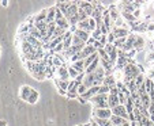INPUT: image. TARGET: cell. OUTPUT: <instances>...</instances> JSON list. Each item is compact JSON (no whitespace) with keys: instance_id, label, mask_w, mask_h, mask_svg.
I'll list each match as a JSON object with an SVG mask.
<instances>
[{"instance_id":"1f68e13d","label":"cell","mask_w":154,"mask_h":126,"mask_svg":"<svg viewBox=\"0 0 154 126\" xmlns=\"http://www.w3.org/2000/svg\"><path fill=\"white\" fill-rule=\"evenodd\" d=\"M109 91H111V88L108 86H100V94H109Z\"/></svg>"},{"instance_id":"277c9868","label":"cell","mask_w":154,"mask_h":126,"mask_svg":"<svg viewBox=\"0 0 154 126\" xmlns=\"http://www.w3.org/2000/svg\"><path fill=\"white\" fill-rule=\"evenodd\" d=\"M119 88L117 87H112L109 94H108V107L109 109H115L116 106H119Z\"/></svg>"},{"instance_id":"d6986e66","label":"cell","mask_w":154,"mask_h":126,"mask_svg":"<svg viewBox=\"0 0 154 126\" xmlns=\"http://www.w3.org/2000/svg\"><path fill=\"white\" fill-rule=\"evenodd\" d=\"M104 86H108L109 88H112V87H116V79H115L113 75H108V76H105L104 79Z\"/></svg>"},{"instance_id":"83f0119b","label":"cell","mask_w":154,"mask_h":126,"mask_svg":"<svg viewBox=\"0 0 154 126\" xmlns=\"http://www.w3.org/2000/svg\"><path fill=\"white\" fill-rule=\"evenodd\" d=\"M68 75H70V78H71V80H75V79L76 78H78V76H79V75H81V73H78V72H76L75 71V69H74L72 68V66H68Z\"/></svg>"},{"instance_id":"4fadbf2b","label":"cell","mask_w":154,"mask_h":126,"mask_svg":"<svg viewBox=\"0 0 154 126\" xmlns=\"http://www.w3.org/2000/svg\"><path fill=\"white\" fill-rule=\"evenodd\" d=\"M135 40H137V35L135 34H131L127 37V41H125V45L123 46V52L124 53H128L134 49V43H135Z\"/></svg>"},{"instance_id":"d4e9b609","label":"cell","mask_w":154,"mask_h":126,"mask_svg":"<svg viewBox=\"0 0 154 126\" xmlns=\"http://www.w3.org/2000/svg\"><path fill=\"white\" fill-rule=\"evenodd\" d=\"M56 26L61 27V29H64V30H68L70 29V22H68L66 18H61V19L56 20Z\"/></svg>"},{"instance_id":"30bf717a","label":"cell","mask_w":154,"mask_h":126,"mask_svg":"<svg viewBox=\"0 0 154 126\" xmlns=\"http://www.w3.org/2000/svg\"><path fill=\"white\" fill-rule=\"evenodd\" d=\"M23 41H26V42H29L32 46H34L35 49H41V48H44V43H42V41H40V40H37V38H34V37H32V35L29 34V33H25L23 34Z\"/></svg>"},{"instance_id":"9a60e30c","label":"cell","mask_w":154,"mask_h":126,"mask_svg":"<svg viewBox=\"0 0 154 126\" xmlns=\"http://www.w3.org/2000/svg\"><path fill=\"white\" fill-rule=\"evenodd\" d=\"M78 11H79V7H78V4H76V1H72V6L68 8V11L64 14V18L67 20H70L71 18H74L76 14H78Z\"/></svg>"},{"instance_id":"f1b7e54d","label":"cell","mask_w":154,"mask_h":126,"mask_svg":"<svg viewBox=\"0 0 154 126\" xmlns=\"http://www.w3.org/2000/svg\"><path fill=\"white\" fill-rule=\"evenodd\" d=\"M101 37H102V33L100 29H96L93 33H91V38H94V40L98 41V42H100V40H101Z\"/></svg>"},{"instance_id":"2e32d148","label":"cell","mask_w":154,"mask_h":126,"mask_svg":"<svg viewBox=\"0 0 154 126\" xmlns=\"http://www.w3.org/2000/svg\"><path fill=\"white\" fill-rule=\"evenodd\" d=\"M94 81H96L94 73H85V78H83L82 84H83V86H86L87 88H91V87H94Z\"/></svg>"},{"instance_id":"ba28073f","label":"cell","mask_w":154,"mask_h":126,"mask_svg":"<svg viewBox=\"0 0 154 126\" xmlns=\"http://www.w3.org/2000/svg\"><path fill=\"white\" fill-rule=\"evenodd\" d=\"M112 115H116V117L124 118V119L130 121V114H128L125 106H123V104H119V106H116L115 109H112Z\"/></svg>"},{"instance_id":"74e56055","label":"cell","mask_w":154,"mask_h":126,"mask_svg":"<svg viewBox=\"0 0 154 126\" xmlns=\"http://www.w3.org/2000/svg\"><path fill=\"white\" fill-rule=\"evenodd\" d=\"M130 123H131V121L130 122H127V123H124V125H120V126H130Z\"/></svg>"},{"instance_id":"ab89813d","label":"cell","mask_w":154,"mask_h":126,"mask_svg":"<svg viewBox=\"0 0 154 126\" xmlns=\"http://www.w3.org/2000/svg\"><path fill=\"white\" fill-rule=\"evenodd\" d=\"M138 126H142V125H140V123H139V122H138Z\"/></svg>"},{"instance_id":"7c38bea8","label":"cell","mask_w":154,"mask_h":126,"mask_svg":"<svg viewBox=\"0 0 154 126\" xmlns=\"http://www.w3.org/2000/svg\"><path fill=\"white\" fill-rule=\"evenodd\" d=\"M116 40H120V38H127L130 35V31L127 30V27H113L112 31Z\"/></svg>"},{"instance_id":"b9f144b4","label":"cell","mask_w":154,"mask_h":126,"mask_svg":"<svg viewBox=\"0 0 154 126\" xmlns=\"http://www.w3.org/2000/svg\"><path fill=\"white\" fill-rule=\"evenodd\" d=\"M153 43H154V38H153Z\"/></svg>"},{"instance_id":"836d02e7","label":"cell","mask_w":154,"mask_h":126,"mask_svg":"<svg viewBox=\"0 0 154 126\" xmlns=\"http://www.w3.org/2000/svg\"><path fill=\"white\" fill-rule=\"evenodd\" d=\"M147 31L149 33L154 31V23H147Z\"/></svg>"},{"instance_id":"484cf974","label":"cell","mask_w":154,"mask_h":126,"mask_svg":"<svg viewBox=\"0 0 154 126\" xmlns=\"http://www.w3.org/2000/svg\"><path fill=\"white\" fill-rule=\"evenodd\" d=\"M52 63H53V65H55V68H59V66L64 65V60L61 58V56H59V54L53 56V57H52Z\"/></svg>"},{"instance_id":"6da1fadb","label":"cell","mask_w":154,"mask_h":126,"mask_svg":"<svg viewBox=\"0 0 154 126\" xmlns=\"http://www.w3.org/2000/svg\"><path fill=\"white\" fill-rule=\"evenodd\" d=\"M26 68L27 71L32 73V76L35 80H45L48 76V68L45 60H40V61H26Z\"/></svg>"},{"instance_id":"e0dca14e","label":"cell","mask_w":154,"mask_h":126,"mask_svg":"<svg viewBox=\"0 0 154 126\" xmlns=\"http://www.w3.org/2000/svg\"><path fill=\"white\" fill-rule=\"evenodd\" d=\"M74 35H76V37L83 41L85 43H87V41L90 40V37H91L90 33H86V31H83V30H78V29L74 31Z\"/></svg>"},{"instance_id":"cb8c5ba5","label":"cell","mask_w":154,"mask_h":126,"mask_svg":"<svg viewBox=\"0 0 154 126\" xmlns=\"http://www.w3.org/2000/svg\"><path fill=\"white\" fill-rule=\"evenodd\" d=\"M143 46H145V40H143V37L137 35V40H135V43H134V49L135 50H142Z\"/></svg>"},{"instance_id":"60d3db41","label":"cell","mask_w":154,"mask_h":126,"mask_svg":"<svg viewBox=\"0 0 154 126\" xmlns=\"http://www.w3.org/2000/svg\"><path fill=\"white\" fill-rule=\"evenodd\" d=\"M76 126H83V125H76Z\"/></svg>"},{"instance_id":"9c48e42d","label":"cell","mask_w":154,"mask_h":126,"mask_svg":"<svg viewBox=\"0 0 154 126\" xmlns=\"http://www.w3.org/2000/svg\"><path fill=\"white\" fill-rule=\"evenodd\" d=\"M76 4H78L79 10H83L85 14H86L89 18H91V15H93V12H94V4L93 3H89V1H76Z\"/></svg>"},{"instance_id":"d6a6232c","label":"cell","mask_w":154,"mask_h":126,"mask_svg":"<svg viewBox=\"0 0 154 126\" xmlns=\"http://www.w3.org/2000/svg\"><path fill=\"white\" fill-rule=\"evenodd\" d=\"M106 37H108V43H112V45H113L115 41H116V38H115L113 33H109V34H108Z\"/></svg>"},{"instance_id":"44dd1931","label":"cell","mask_w":154,"mask_h":126,"mask_svg":"<svg viewBox=\"0 0 154 126\" xmlns=\"http://www.w3.org/2000/svg\"><path fill=\"white\" fill-rule=\"evenodd\" d=\"M47 14L48 10H42L41 12H38L33 19H34V23H40V22H47Z\"/></svg>"},{"instance_id":"f35d334b","label":"cell","mask_w":154,"mask_h":126,"mask_svg":"<svg viewBox=\"0 0 154 126\" xmlns=\"http://www.w3.org/2000/svg\"><path fill=\"white\" fill-rule=\"evenodd\" d=\"M83 126H90V123H86V125H83Z\"/></svg>"},{"instance_id":"8992f818","label":"cell","mask_w":154,"mask_h":126,"mask_svg":"<svg viewBox=\"0 0 154 126\" xmlns=\"http://www.w3.org/2000/svg\"><path fill=\"white\" fill-rule=\"evenodd\" d=\"M55 78L59 79V80H64V81H70L71 78L70 75H68V66L66 65H61L59 68H56V75Z\"/></svg>"},{"instance_id":"603a6c76","label":"cell","mask_w":154,"mask_h":126,"mask_svg":"<svg viewBox=\"0 0 154 126\" xmlns=\"http://www.w3.org/2000/svg\"><path fill=\"white\" fill-rule=\"evenodd\" d=\"M111 122L113 126H120V125H124V123L130 122V121L124 119V118H120V117H116V115H112L111 117Z\"/></svg>"},{"instance_id":"f546056e","label":"cell","mask_w":154,"mask_h":126,"mask_svg":"<svg viewBox=\"0 0 154 126\" xmlns=\"http://www.w3.org/2000/svg\"><path fill=\"white\" fill-rule=\"evenodd\" d=\"M87 89H89V88H87L86 86H83V84H79L78 88H76V92H78L79 96H82V95H85L87 92Z\"/></svg>"},{"instance_id":"7bdbcfd3","label":"cell","mask_w":154,"mask_h":126,"mask_svg":"<svg viewBox=\"0 0 154 126\" xmlns=\"http://www.w3.org/2000/svg\"><path fill=\"white\" fill-rule=\"evenodd\" d=\"M153 126H154V123H153Z\"/></svg>"},{"instance_id":"8fae6325","label":"cell","mask_w":154,"mask_h":126,"mask_svg":"<svg viewBox=\"0 0 154 126\" xmlns=\"http://www.w3.org/2000/svg\"><path fill=\"white\" fill-rule=\"evenodd\" d=\"M53 81H55V86L57 87V91L60 95H66L67 96V89H68V83L70 81H64V80H59V79H53Z\"/></svg>"},{"instance_id":"4dcf8cb0","label":"cell","mask_w":154,"mask_h":126,"mask_svg":"<svg viewBox=\"0 0 154 126\" xmlns=\"http://www.w3.org/2000/svg\"><path fill=\"white\" fill-rule=\"evenodd\" d=\"M76 16H78V20H79V22H83V20H86L87 18H89L86 14H85L83 10H79L78 14H76Z\"/></svg>"},{"instance_id":"7a4b0ae2","label":"cell","mask_w":154,"mask_h":126,"mask_svg":"<svg viewBox=\"0 0 154 126\" xmlns=\"http://www.w3.org/2000/svg\"><path fill=\"white\" fill-rule=\"evenodd\" d=\"M123 73H124V79H125V84L130 83V81L135 80L137 79V76H139L142 72H140L139 66L135 65L134 61L130 58V63L127 64V65L123 68Z\"/></svg>"},{"instance_id":"5bb4252c","label":"cell","mask_w":154,"mask_h":126,"mask_svg":"<svg viewBox=\"0 0 154 126\" xmlns=\"http://www.w3.org/2000/svg\"><path fill=\"white\" fill-rule=\"evenodd\" d=\"M32 89H33V87H30V86H22L19 89V98L22 100H26L27 102L30 94H32Z\"/></svg>"},{"instance_id":"e575fe53","label":"cell","mask_w":154,"mask_h":126,"mask_svg":"<svg viewBox=\"0 0 154 126\" xmlns=\"http://www.w3.org/2000/svg\"><path fill=\"white\" fill-rule=\"evenodd\" d=\"M130 126H138V122H137V121H131Z\"/></svg>"},{"instance_id":"7402d4cb","label":"cell","mask_w":154,"mask_h":126,"mask_svg":"<svg viewBox=\"0 0 154 126\" xmlns=\"http://www.w3.org/2000/svg\"><path fill=\"white\" fill-rule=\"evenodd\" d=\"M38 98H40V94H38V91H37V89L33 88V89H32V94H30L29 99H27V103H30V104H35V103L38 102Z\"/></svg>"},{"instance_id":"d590c367","label":"cell","mask_w":154,"mask_h":126,"mask_svg":"<svg viewBox=\"0 0 154 126\" xmlns=\"http://www.w3.org/2000/svg\"><path fill=\"white\" fill-rule=\"evenodd\" d=\"M90 126H100V125H98L97 122H94V121H91V122H90Z\"/></svg>"},{"instance_id":"4316f807","label":"cell","mask_w":154,"mask_h":126,"mask_svg":"<svg viewBox=\"0 0 154 126\" xmlns=\"http://www.w3.org/2000/svg\"><path fill=\"white\" fill-rule=\"evenodd\" d=\"M145 80H146V78H145V75H143V73H140L139 76H137V79L134 80V81H135V87H137V89L139 88V87L142 86L143 83H145Z\"/></svg>"},{"instance_id":"3957f363","label":"cell","mask_w":154,"mask_h":126,"mask_svg":"<svg viewBox=\"0 0 154 126\" xmlns=\"http://www.w3.org/2000/svg\"><path fill=\"white\" fill-rule=\"evenodd\" d=\"M76 29H78V30H83V31L90 33V34H91V33L97 29V23H96V20H94L93 18H87L86 20L79 22L78 25H76Z\"/></svg>"},{"instance_id":"5b68a950","label":"cell","mask_w":154,"mask_h":126,"mask_svg":"<svg viewBox=\"0 0 154 126\" xmlns=\"http://www.w3.org/2000/svg\"><path fill=\"white\" fill-rule=\"evenodd\" d=\"M96 104V109H109L108 107V94H98L90 100Z\"/></svg>"},{"instance_id":"8d00e7d4","label":"cell","mask_w":154,"mask_h":126,"mask_svg":"<svg viewBox=\"0 0 154 126\" xmlns=\"http://www.w3.org/2000/svg\"><path fill=\"white\" fill-rule=\"evenodd\" d=\"M2 6L7 7V6H8V1H2Z\"/></svg>"},{"instance_id":"ffe728a7","label":"cell","mask_w":154,"mask_h":126,"mask_svg":"<svg viewBox=\"0 0 154 126\" xmlns=\"http://www.w3.org/2000/svg\"><path fill=\"white\" fill-rule=\"evenodd\" d=\"M29 33L32 37H34V38H37V40H40V41H42V35H41V33L38 31V29L34 26V25H30L29 26Z\"/></svg>"},{"instance_id":"ac0fdd59","label":"cell","mask_w":154,"mask_h":126,"mask_svg":"<svg viewBox=\"0 0 154 126\" xmlns=\"http://www.w3.org/2000/svg\"><path fill=\"white\" fill-rule=\"evenodd\" d=\"M56 22V6L48 8V14H47V23H53Z\"/></svg>"},{"instance_id":"52a82bcc","label":"cell","mask_w":154,"mask_h":126,"mask_svg":"<svg viewBox=\"0 0 154 126\" xmlns=\"http://www.w3.org/2000/svg\"><path fill=\"white\" fill-rule=\"evenodd\" d=\"M112 117V110L111 109H94L93 118H98V119H111Z\"/></svg>"}]
</instances>
